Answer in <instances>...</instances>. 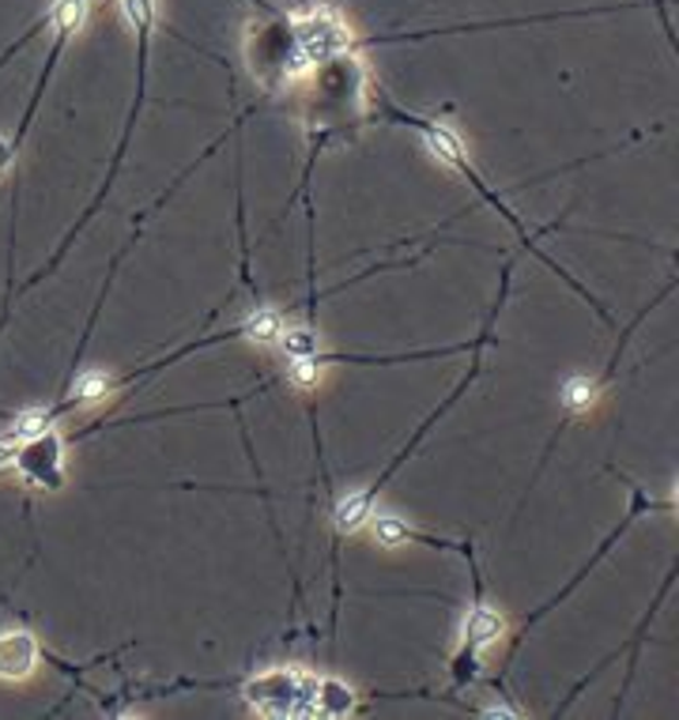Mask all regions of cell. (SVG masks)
Instances as JSON below:
<instances>
[{
  "label": "cell",
  "mask_w": 679,
  "mask_h": 720,
  "mask_svg": "<svg viewBox=\"0 0 679 720\" xmlns=\"http://www.w3.org/2000/svg\"><path fill=\"white\" fill-rule=\"evenodd\" d=\"M12 144L4 141V136H0V170H8V162H12Z\"/></svg>",
  "instance_id": "17"
},
{
  "label": "cell",
  "mask_w": 679,
  "mask_h": 720,
  "mask_svg": "<svg viewBox=\"0 0 679 720\" xmlns=\"http://www.w3.org/2000/svg\"><path fill=\"white\" fill-rule=\"evenodd\" d=\"M242 698L260 717H317V675L302 668H268L242 686Z\"/></svg>",
  "instance_id": "1"
},
{
  "label": "cell",
  "mask_w": 679,
  "mask_h": 720,
  "mask_svg": "<svg viewBox=\"0 0 679 720\" xmlns=\"http://www.w3.org/2000/svg\"><path fill=\"white\" fill-rule=\"evenodd\" d=\"M506 634H510L506 615L502 611H495V608H487V603L472 608L469 619H464V642H469L476 652H487V649H495V645H502Z\"/></svg>",
  "instance_id": "4"
},
{
  "label": "cell",
  "mask_w": 679,
  "mask_h": 720,
  "mask_svg": "<svg viewBox=\"0 0 679 720\" xmlns=\"http://www.w3.org/2000/svg\"><path fill=\"white\" fill-rule=\"evenodd\" d=\"M559 396H562V407H567V412L585 415V412H593V407H596V400H601V389H596L593 378H585V374H574V378L562 381Z\"/></svg>",
  "instance_id": "9"
},
{
  "label": "cell",
  "mask_w": 679,
  "mask_h": 720,
  "mask_svg": "<svg viewBox=\"0 0 679 720\" xmlns=\"http://www.w3.org/2000/svg\"><path fill=\"white\" fill-rule=\"evenodd\" d=\"M38 668V642L31 630L0 634V683H27Z\"/></svg>",
  "instance_id": "3"
},
{
  "label": "cell",
  "mask_w": 679,
  "mask_h": 720,
  "mask_svg": "<svg viewBox=\"0 0 679 720\" xmlns=\"http://www.w3.org/2000/svg\"><path fill=\"white\" fill-rule=\"evenodd\" d=\"M49 427H53L49 412H43V407H31V412H23L20 419H15V438L35 441V438H43V434H49Z\"/></svg>",
  "instance_id": "16"
},
{
  "label": "cell",
  "mask_w": 679,
  "mask_h": 720,
  "mask_svg": "<svg viewBox=\"0 0 679 720\" xmlns=\"http://www.w3.org/2000/svg\"><path fill=\"white\" fill-rule=\"evenodd\" d=\"M374 513V495L371 490H355V495H343L337 505H332V528L343 532V536H355L359 528H366Z\"/></svg>",
  "instance_id": "5"
},
{
  "label": "cell",
  "mask_w": 679,
  "mask_h": 720,
  "mask_svg": "<svg viewBox=\"0 0 679 720\" xmlns=\"http://www.w3.org/2000/svg\"><path fill=\"white\" fill-rule=\"evenodd\" d=\"M110 392H113V381H110V374H106V370H84L76 378V385H72V396H76L80 407L106 404V400H110Z\"/></svg>",
  "instance_id": "11"
},
{
  "label": "cell",
  "mask_w": 679,
  "mask_h": 720,
  "mask_svg": "<svg viewBox=\"0 0 679 720\" xmlns=\"http://www.w3.org/2000/svg\"><path fill=\"white\" fill-rule=\"evenodd\" d=\"M118 8L136 35H147L155 27V0H118Z\"/></svg>",
  "instance_id": "15"
},
{
  "label": "cell",
  "mask_w": 679,
  "mask_h": 720,
  "mask_svg": "<svg viewBox=\"0 0 679 720\" xmlns=\"http://www.w3.org/2000/svg\"><path fill=\"white\" fill-rule=\"evenodd\" d=\"M423 144H427V151L435 155L441 167H453V170L469 167V155H464L461 136H457L449 125H427L423 129Z\"/></svg>",
  "instance_id": "6"
},
{
  "label": "cell",
  "mask_w": 679,
  "mask_h": 720,
  "mask_svg": "<svg viewBox=\"0 0 679 720\" xmlns=\"http://www.w3.org/2000/svg\"><path fill=\"white\" fill-rule=\"evenodd\" d=\"M87 0H57L53 8H49V23L57 27V35H76L80 27H84V20H87Z\"/></svg>",
  "instance_id": "13"
},
{
  "label": "cell",
  "mask_w": 679,
  "mask_h": 720,
  "mask_svg": "<svg viewBox=\"0 0 679 720\" xmlns=\"http://www.w3.org/2000/svg\"><path fill=\"white\" fill-rule=\"evenodd\" d=\"M371 532H374V544L378 547H404L408 539H412V528H408V521L404 517H397V513H389V510H381V513H371Z\"/></svg>",
  "instance_id": "10"
},
{
  "label": "cell",
  "mask_w": 679,
  "mask_h": 720,
  "mask_svg": "<svg viewBox=\"0 0 679 720\" xmlns=\"http://www.w3.org/2000/svg\"><path fill=\"white\" fill-rule=\"evenodd\" d=\"M291 385L299 392H314L317 385L325 381V366L317 363V355H306V358H291Z\"/></svg>",
  "instance_id": "14"
},
{
  "label": "cell",
  "mask_w": 679,
  "mask_h": 720,
  "mask_svg": "<svg viewBox=\"0 0 679 720\" xmlns=\"http://www.w3.org/2000/svg\"><path fill=\"white\" fill-rule=\"evenodd\" d=\"M355 709V686L337 675L317 679V717H348Z\"/></svg>",
  "instance_id": "7"
},
{
  "label": "cell",
  "mask_w": 679,
  "mask_h": 720,
  "mask_svg": "<svg viewBox=\"0 0 679 720\" xmlns=\"http://www.w3.org/2000/svg\"><path fill=\"white\" fill-rule=\"evenodd\" d=\"M280 351L288 358H306V355H317L322 351V332L310 329V325H283L280 332Z\"/></svg>",
  "instance_id": "12"
},
{
  "label": "cell",
  "mask_w": 679,
  "mask_h": 720,
  "mask_svg": "<svg viewBox=\"0 0 679 720\" xmlns=\"http://www.w3.org/2000/svg\"><path fill=\"white\" fill-rule=\"evenodd\" d=\"M487 717H521V713H518V709H510V706H490Z\"/></svg>",
  "instance_id": "18"
},
{
  "label": "cell",
  "mask_w": 679,
  "mask_h": 720,
  "mask_svg": "<svg viewBox=\"0 0 679 720\" xmlns=\"http://www.w3.org/2000/svg\"><path fill=\"white\" fill-rule=\"evenodd\" d=\"M291 30H294V46L306 57L310 64H325L332 57L348 53L351 46V27L340 20L337 8H310L302 15H291Z\"/></svg>",
  "instance_id": "2"
},
{
  "label": "cell",
  "mask_w": 679,
  "mask_h": 720,
  "mask_svg": "<svg viewBox=\"0 0 679 720\" xmlns=\"http://www.w3.org/2000/svg\"><path fill=\"white\" fill-rule=\"evenodd\" d=\"M280 332H283L280 309H268V306L253 309V314L245 317V325H242V337L250 340V343H257V347H268V343H276V340H280Z\"/></svg>",
  "instance_id": "8"
},
{
  "label": "cell",
  "mask_w": 679,
  "mask_h": 720,
  "mask_svg": "<svg viewBox=\"0 0 679 720\" xmlns=\"http://www.w3.org/2000/svg\"><path fill=\"white\" fill-rule=\"evenodd\" d=\"M8 464H12V446L0 441V468H8Z\"/></svg>",
  "instance_id": "19"
}]
</instances>
